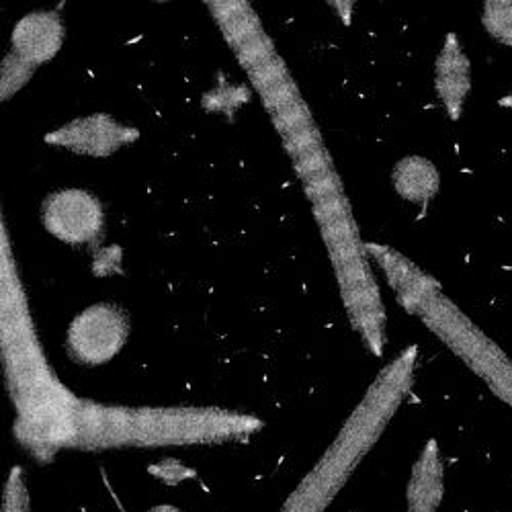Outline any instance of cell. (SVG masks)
<instances>
[{"mask_svg":"<svg viewBox=\"0 0 512 512\" xmlns=\"http://www.w3.org/2000/svg\"><path fill=\"white\" fill-rule=\"evenodd\" d=\"M3 363L17 412L15 437L39 461L72 449L80 400L52 369L29 310L27 293L3 226Z\"/></svg>","mask_w":512,"mask_h":512,"instance_id":"obj_1","label":"cell"},{"mask_svg":"<svg viewBox=\"0 0 512 512\" xmlns=\"http://www.w3.org/2000/svg\"><path fill=\"white\" fill-rule=\"evenodd\" d=\"M130 336V316L113 302L93 304L68 326V353L78 365L109 363Z\"/></svg>","mask_w":512,"mask_h":512,"instance_id":"obj_6","label":"cell"},{"mask_svg":"<svg viewBox=\"0 0 512 512\" xmlns=\"http://www.w3.org/2000/svg\"><path fill=\"white\" fill-rule=\"evenodd\" d=\"M41 220L46 230L66 244H95L105 228L103 203L84 189H62L44 201Z\"/></svg>","mask_w":512,"mask_h":512,"instance_id":"obj_7","label":"cell"},{"mask_svg":"<svg viewBox=\"0 0 512 512\" xmlns=\"http://www.w3.org/2000/svg\"><path fill=\"white\" fill-rule=\"evenodd\" d=\"M404 310L418 316L453 355L482 377L496 398L512 406V359L449 300L439 281Z\"/></svg>","mask_w":512,"mask_h":512,"instance_id":"obj_5","label":"cell"},{"mask_svg":"<svg viewBox=\"0 0 512 512\" xmlns=\"http://www.w3.org/2000/svg\"><path fill=\"white\" fill-rule=\"evenodd\" d=\"M150 474L158 476L166 484H179V482L195 476L193 469H187L179 461H162L158 467H150Z\"/></svg>","mask_w":512,"mask_h":512,"instance_id":"obj_16","label":"cell"},{"mask_svg":"<svg viewBox=\"0 0 512 512\" xmlns=\"http://www.w3.org/2000/svg\"><path fill=\"white\" fill-rule=\"evenodd\" d=\"M248 99L250 91L246 87H230V84H224V87H218L203 95V107L207 111H218L232 117L234 111L242 107Z\"/></svg>","mask_w":512,"mask_h":512,"instance_id":"obj_14","label":"cell"},{"mask_svg":"<svg viewBox=\"0 0 512 512\" xmlns=\"http://www.w3.org/2000/svg\"><path fill=\"white\" fill-rule=\"evenodd\" d=\"M392 183L404 201L424 209L439 193L441 177L437 166L429 158L406 156L394 166Z\"/></svg>","mask_w":512,"mask_h":512,"instance_id":"obj_12","label":"cell"},{"mask_svg":"<svg viewBox=\"0 0 512 512\" xmlns=\"http://www.w3.org/2000/svg\"><path fill=\"white\" fill-rule=\"evenodd\" d=\"M64 44V23L56 11H35L25 15L13 29L11 54L35 72L37 66L56 58Z\"/></svg>","mask_w":512,"mask_h":512,"instance_id":"obj_9","label":"cell"},{"mask_svg":"<svg viewBox=\"0 0 512 512\" xmlns=\"http://www.w3.org/2000/svg\"><path fill=\"white\" fill-rule=\"evenodd\" d=\"M31 76L33 70L23 66L13 56H7L3 62V82H0V87H3V101H9L17 91H21L31 80Z\"/></svg>","mask_w":512,"mask_h":512,"instance_id":"obj_15","label":"cell"},{"mask_svg":"<svg viewBox=\"0 0 512 512\" xmlns=\"http://www.w3.org/2000/svg\"><path fill=\"white\" fill-rule=\"evenodd\" d=\"M150 512H183V510H181V508H177V506L162 504V506H156V508H152Z\"/></svg>","mask_w":512,"mask_h":512,"instance_id":"obj_18","label":"cell"},{"mask_svg":"<svg viewBox=\"0 0 512 512\" xmlns=\"http://www.w3.org/2000/svg\"><path fill=\"white\" fill-rule=\"evenodd\" d=\"M332 7H336V9H343V11H351L353 9V3H330ZM345 23L349 25L351 23V17L349 15H345Z\"/></svg>","mask_w":512,"mask_h":512,"instance_id":"obj_17","label":"cell"},{"mask_svg":"<svg viewBox=\"0 0 512 512\" xmlns=\"http://www.w3.org/2000/svg\"><path fill=\"white\" fill-rule=\"evenodd\" d=\"M498 105H500L502 109H512V93L506 95V97H502V99L498 101Z\"/></svg>","mask_w":512,"mask_h":512,"instance_id":"obj_19","label":"cell"},{"mask_svg":"<svg viewBox=\"0 0 512 512\" xmlns=\"http://www.w3.org/2000/svg\"><path fill=\"white\" fill-rule=\"evenodd\" d=\"M140 138L136 127L125 125L107 113H95L89 117H78L60 130L50 132L46 142L58 148H66L74 154L107 158L119 148L130 146Z\"/></svg>","mask_w":512,"mask_h":512,"instance_id":"obj_8","label":"cell"},{"mask_svg":"<svg viewBox=\"0 0 512 512\" xmlns=\"http://www.w3.org/2000/svg\"><path fill=\"white\" fill-rule=\"evenodd\" d=\"M416 357L418 349L406 347L400 357L379 371L328 451L291 492L279 512H324L328 508L406 400L414 383Z\"/></svg>","mask_w":512,"mask_h":512,"instance_id":"obj_3","label":"cell"},{"mask_svg":"<svg viewBox=\"0 0 512 512\" xmlns=\"http://www.w3.org/2000/svg\"><path fill=\"white\" fill-rule=\"evenodd\" d=\"M443 500V463L435 439L426 443L408 482V512H437Z\"/></svg>","mask_w":512,"mask_h":512,"instance_id":"obj_11","label":"cell"},{"mask_svg":"<svg viewBox=\"0 0 512 512\" xmlns=\"http://www.w3.org/2000/svg\"><path fill=\"white\" fill-rule=\"evenodd\" d=\"M435 89L447 111V115L457 121L463 113L469 91H472V64L461 41L455 33H449L441 54L435 62Z\"/></svg>","mask_w":512,"mask_h":512,"instance_id":"obj_10","label":"cell"},{"mask_svg":"<svg viewBox=\"0 0 512 512\" xmlns=\"http://www.w3.org/2000/svg\"><path fill=\"white\" fill-rule=\"evenodd\" d=\"M265 426L252 414L209 406H109L84 400L78 418L76 449H150L220 445L246 439Z\"/></svg>","mask_w":512,"mask_h":512,"instance_id":"obj_2","label":"cell"},{"mask_svg":"<svg viewBox=\"0 0 512 512\" xmlns=\"http://www.w3.org/2000/svg\"><path fill=\"white\" fill-rule=\"evenodd\" d=\"M482 25L492 39L502 46H512V3L488 0L482 9Z\"/></svg>","mask_w":512,"mask_h":512,"instance_id":"obj_13","label":"cell"},{"mask_svg":"<svg viewBox=\"0 0 512 512\" xmlns=\"http://www.w3.org/2000/svg\"><path fill=\"white\" fill-rule=\"evenodd\" d=\"M304 191L312 203L349 320L369 351L379 357L386 347V308L343 183L336 170H332L324 177L304 183Z\"/></svg>","mask_w":512,"mask_h":512,"instance_id":"obj_4","label":"cell"}]
</instances>
